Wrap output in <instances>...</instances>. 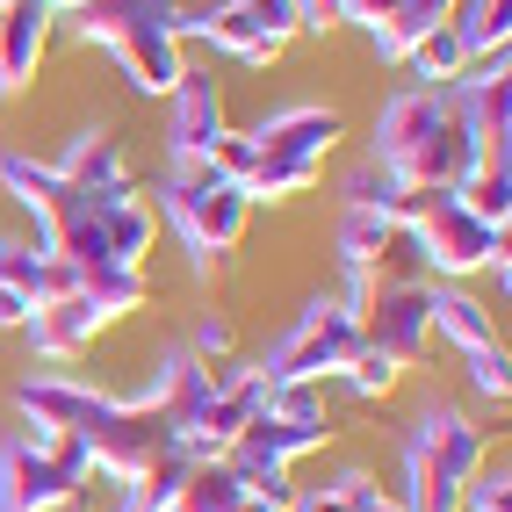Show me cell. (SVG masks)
Wrapping results in <instances>:
<instances>
[{
  "label": "cell",
  "mask_w": 512,
  "mask_h": 512,
  "mask_svg": "<svg viewBox=\"0 0 512 512\" xmlns=\"http://www.w3.org/2000/svg\"><path fill=\"white\" fill-rule=\"evenodd\" d=\"M368 159H383L404 188H462L469 166H476L448 87H397L383 109H375Z\"/></svg>",
  "instance_id": "1"
},
{
  "label": "cell",
  "mask_w": 512,
  "mask_h": 512,
  "mask_svg": "<svg viewBox=\"0 0 512 512\" xmlns=\"http://www.w3.org/2000/svg\"><path fill=\"white\" fill-rule=\"evenodd\" d=\"M73 15V37L101 44L116 65H123V80L138 87V94H174L181 73H188V44H181V0H80V8H65Z\"/></svg>",
  "instance_id": "2"
},
{
  "label": "cell",
  "mask_w": 512,
  "mask_h": 512,
  "mask_svg": "<svg viewBox=\"0 0 512 512\" xmlns=\"http://www.w3.org/2000/svg\"><path fill=\"white\" fill-rule=\"evenodd\" d=\"M484 426L462 404H419L404 426V512H462V484L484 455Z\"/></svg>",
  "instance_id": "3"
},
{
  "label": "cell",
  "mask_w": 512,
  "mask_h": 512,
  "mask_svg": "<svg viewBox=\"0 0 512 512\" xmlns=\"http://www.w3.org/2000/svg\"><path fill=\"white\" fill-rule=\"evenodd\" d=\"M166 217H174L181 246L210 267V260H231L238 238L253 224V202L238 181H224L210 159H174V174H166Z\"/></svg>",
  "instance_id": "4"
},
{
  "label": "cell",
  "mask_w": 512,
  "mask_h": 512,
  "mask_svg": "<svg viewBox=\"0 0 512 512\" xmlns=\"http://www.w3.org/2000/svg\"><path fill=\"white\" fill-rule=\"evenodd\" d=\"M80 448L101 476L116 484H138V476L181 462V426L159 412V404H130V397H101L94 419L80 426Z\"/></svg>",
  "instance_id": "5"
},
{
  "label": "cell",
  "mask_w": 512,
  "mask_h": 512,
  "mask_svg": "<svg viewBox=\"0 0 512 512\" xmlns=\"http://www.w3.org/2000/svg\"><path fill=\"white\" fill-rule=\"evenodd\" d=\"M87 476H101L87 462L80 440H44V433H8L0 440V512H58Z\"/></svg>",
  "instance_id": "6"
},
{
  "label": "cell",
  "mask_w": 512,
  "mask_h": 512,
  "mask_svg": "<svg viewBox=\"0 0 512 512\" xmlns=\"http://www.w3.org/2000/svg\"><path fill=\"white\" fill-rule=\"evenodd\" d=\"M404 231H412V246H419L426 282L491 275V267L505 260V231H498V224H484V217H469L455 188H433V195H426V210L404 224Z\"/></svg>",
  "instance_id": "7"
},
{
  "label": "cell",
  "mask_w": 512,
  "mask_h": 512,
  "mask_svg": "<svg viewBox=\"0 0 512 512\" xmlns=\"http://www.w3.org/2000/svg\"><path fill=\"white\" fill-rule=\"evenodd\" d=\"M354 354H361V318L339 296H318V303H303L296 325L267 347L260 375L267 383H325V375H339Z\"/></svg>",
  "instance_id": "8"
},
{
  "label": "cell",
  "mask_w": 512,
  "mask_h": 512,
  "mask_svg": "<svg viewBox=\"0 0 512 512\" xmlns=\"http://www.w3.org/2000/svg\"><path fill=\"white\" fill-rule=\"evenodd\" d=\"M188 37L246 65H275L282 44L296 37V0H210V8L181 15V44Z\"/></svg>",
  "instance_id": "9"
},
{
  "label": "cell",
  "mask_w": 512,
  "mask_h": 512,
  "mask_svg": "<svg viewBox=\"0 0 512 512\" xmlns=\"http://www.w3.org/2000/svg\"><path fill=\"white\" fill-rule=\"evenodd\" d=\"M361 347L390 354L397 368H419L433 354V282L426 275H375L361 303Z\"/></svg>",
  "instance_id": "10"
},
{
  "label": "cell",
  "mask_w": 512,
  "mask_h": 512,
  "mask_svg": "<svg viewBox=\"0 0 512 512\" xmlns=\"http://www.w3.org/2000/svg\"><path fill=\"white\" fill-rule=\"evenodd\" d=\"M260 412H267V375H260L253 361H224L217 383H210V397H202L195 419L181 426V455H188V462H217V455H231V440L246 433Z\"/></svg>",
  "instance_id": "11"
},
{
  "label": "cell",
  "mask_w": 512,
  "mask_h": 512,
  "mask_svg": "<svg viewBox=\"0 0 512 512\" xmlns=\"http://www.w3.org/2000/svg\"><path fill=\"white\" fill-rule=\"evenodd\" d=\"M512 58L505 51H484L462 65V80L448 87L455 116H462V138L476 159H505V130H512Z\"/></svg>",
  "instance_id": "12"
},
{
  "label": "cell",
  "mask_w": 512,
  "mask_h": 512,
  "mask_svg": "<svg viewBox=\"0 0 512 512\" xmlns=\"http://www.w3.org/2000/svg\"><path fill=\"white\" fill-rule=\"evenodd\" d=\"M339 109H325V101H289V109H267L246 138L260 159H282V166H311V174H325V159L339 152Z\"/></svg>",
  "instance_id": "13"
},
{
  "label": "cell",
  "mask_w": 512,
  "mask_h": 512,
  "mask_svg": "<svg viewBox=\"0 0 512 512\" xmlns=\"http://www.w3.org/2000/svg\"><path fill=\"white\" fill-rule=\"evenodd\" d=\"M58 0H0V94H22L51 51Z\"/></svg>",
  "instance_id": "14"
},
{
  "label": "cell",
  "mask_w": 512,
  "mask_h": 512,
  "mask_svg": "<svg viewBox=\"0 0 512 512\" xmlns=\"http://www.w3.org/2000/svg\"><path fill=\"white\" fill-rule=\"evenodd\" d=\"M109 397V390H94V383H80V375H22L15 383V412L37 426L44 440H80V426L94 419V404Z\"/></svg>",
  "instance_id": "15"
},
{
  "label": "cell",
  "mask_w": 512,
  "mask_h": 512,
  "mask_svg": "<svg viewBox=\"0 0 512 512\" xmlns=\"http://www.w3.org/2000/svg\"><path fill=\"white\" fill-rule=\"evenodd\" d=\"M174 101V116H166V138H174V159H210L217 152V138L231 130V116H224V87L202 73V65H188L181 73V87L166 94Z\"/></svg>",
  "instance_id": "16"
},
{
  "label": "cell",
  "mask_w": 512,
  "mask_h": 512,
  "mask_svg": "<svg viewBox=\"0 0 512 512\" xmlns=\"http://www.w3.org/2000/svg\"><path fill=\"white\" fill-rule=\"evenodd\" d=\"M29 347H37L44 361H73V354H87L101 332H109V318L94 311V296L87 289H65V296H44L37 311H29Z\"/></svg>",
  "instance_id": "17"
},
{
  "label": "cell",
  "mask_w": 512,
  "mask_h": 512,
  "mask_svg": "<svg viewBox=\"0 0 512 512\" xmlns=\"http://www.w3.org/2000/svg\"><path fill=\"white\" fill-rule=\"evenodd\" d=\"M318 448H332V426H289V419H253L246 433L231 440V469L238 476H260V469H296L303 455H318Z\"/></svg>",
  "instance_id": "18"
},
{
  "label": "cell",
  "mask_w": 512,
  "mask_h": 512,
  "mask_svg": "<svg viewBox=\"0 0 512 512\" xmlns=\"http://www.w3.org/2000/svg\"><path fill=\"white\" fill-rule=\"evenodd\" d=\"M433 339H448L462 354L498 347V311L484 296H469L462 282H433Z\"/></svg>",
  "instance_id": "19"
},
{
  "label": "cell",
  "mask_w": 512,
  "mask_h": 512,
  "mask_svg": "<svg viewBox=\"0 0 512 512\" xmlns=\"http://www.w3.org/2000/svg\"><path fill=\"white\" fill-rule=\"evenodd\" d=\"M58 174L73 181V188H116V181H130V159H123V138L109 123H94V130H80L73 145H65V159H58Z\"/></svg>",
  "instance_id": "20"
},
{
  "label": "cell",
  "mask_w": 512,
  "mask_h": 512,
  "mask_svg": "<svg viewBox=\"0 0 512 512\" xmlns=\"http://www.w3.org/2000/svg\"><path fill=\"white\" fill-rule=\"evenodd\" d=\"M246 505V476H238L224 455L217 462H188L174 498H166V512H238Z\"/></svg>",
  "instance_id": "21"
},
{
  "label": "cell",
  "mask_w": 512,
  "mask_h": 512,
  "mask_svg": "<svg viewBox=\"0 0 512 512\" xmlns=\"http://www.w3.org/2000/svg\"><path fill=\"white\" fill-rule=\"evenodd\" d=\"M397 217H383V210H339V224H332V246H339V267H375L383 275V260H390V246H397Z\"/></svg>",
  "instance_id": "22"
},
{
  "label": "cell",
  "mask_w": 512,
  "mask_h": 512,
  "mask_svg": "<svg viewBox=\"0 0 512 512\" xmlns=\"http://www.w3.org/2000/svg\"><path fill=\"white\" fill-rule=\"evenodd\" d=\"M0 188H8V195L22 202V210L44 224V217L58 210V195H65V174H58L51 159H29V152H0Z\"/></svg>",
  "instance_id": "23"
},
{
  "label": "cell",
  "mask_w": 512,
  "mask_h": 512,
  "mask_svg": "<svg viewBox=\"0 0 512 512\" xmlns=\"http://www.w3.org/2000/svg\"><path fill=\"white\" fill-rule=\"evenodd\" d=\"M462 65H469V44H462V29H455V22L426 29V37L404 51V73H412L419 87H455V80H462Z\"/></svg>",
  "instance_id": "24"
},
{
  "label": "cell",
  "mask_w": 512,
  "mask_h": 512,
  "mask_svg": "<svg viewBox=\"0 0 512 512\" xmlns=\"http://www.w3.org/2000/svg\"><path fill=\"white\" fill-rule=\"evenodd\" d=\"M462 195V210L469 217H484V224H512V159H476L469 166V181L455 188Z\"/></svg>",
  "instance_id": "25"
},
{
  "label": "cell",
  "mask_w": 512,
  "mask_h": 512,
  "mask_svg": "<svg viewBox=\"0 0 512 512\" xmlns=\"http://www.w3.org/2000/svg\"><path fill=\"white\" fill-rule=\"evenodd\" d=\"M462 512H512V455H505V440H484V455H476L469 484H462Z\"/></svg>",
  "instance_id": "26"
},
{
  "label": "cell",
  "mask_w": 512,
  "mask_h": 512,
  "mask_svg": "<svg viewBox=\"0 0 512 512\" xmlns=\"http://www.w3.org/2000/svg\"><path fill=\"white\" fill-rule=\"evenodd\" d=\"M368 498H383V484H375L368 469H339L332 484L296 491V512H368Z\"/></svg>",
  "instance_id": "27"
},
{
  "label": "cell",
  "mask_w": 512,
  "mask_h": 512,
  "mask_svg": "<svg viewBox=\"0 0 512 512\" xmlns=\"http://www.w3.org/2000/svg\"><path fill=\"white\" fill-rule=\"evenodd\" d=\"M339 195H347V202H354V210H383V217H390V210H397V195H404V181L390 174V166H383V159H361V166H354V174H347V181H339Z\"/></svg>",
  "instance_id": "28"
},
{
  "label": "cell",
  "mask_w": 512,
  "mask_h": 512,
  "mask_svg": "<svg viewBox=\"0 0 512 512\" xmlns=\"http://www.w3.org/2000/svg\"><path fill=\"white\" fill-rule=\"evenodd\" d=\"M267 419L332 426V412H325V383H267Z\"/></svg>",
  "instance_id": "29"
},
{
  "label": "cell",
  "mask_w": 512,
  "mask_h": 512,
  "mask_svg": "<svg viewBox=\"0 0 512 512\" xmlns=\"http://www.w3.org/2000/svg\"><path fill=\"white\" fill-rule=\"evenodd\" d=\"M339 375H347V390H354V397H390L404 368H397L390 354H375V347H361V354H354L347 368H339Z\"/></svg>",
  "instance_id": "30"
},
{
  "label": "cell",
  "mask_w": 512,
  "mask_h": 512,
  "mask_svg": "<svg viewBox=\"0 0 512 512\" xmlns=\"http://www.w3.org/2000/svg\"><path fill=\"white\" fill-rule=\"evenodd\" d=\"M469 361V383H476V397H512V361H505V339L498 347H484V354H462Z\"/></svg>",
  "instance_id": "31"
},
{
  "label": "cell",
  "mask_w": 512,
  "mask_h": 512,
  "mask_svg": "<svg viewBox=\"0 0 512 512\" xmlns=\"http://www.w3.org/2000/svg\"><path fill=\"white\" fill-rule=\"evenodd\" d=\"M188 354H195V361H210V354H231V318L202 311V318H195V339H188Z\"/></svg>",
  "instance_id": "32"
},
{
  "label": "cell",
  "mask_w": 512,
  "mask_h": 512,
  "mask_svg": "<svg viewBox=\"0 0 512 512\" xmlns=\"http://www.w3.org/2000/svg\"><path fill=\"white\" fill-rule=\"evenodd\" d=\"M397 8H404V0H339V22H361L368 37H375V29H383Z\"/></svg>",
  "instance_id": "33"
},
{
  "label": "cell",
  "mask_w": 512,
  "mask_h": 512,
  "mask_svg": "<svg viewBox=\"0 0 512 512\" xmlns=\"http://www.w3.org/2000/svg\"><path fill=\"white\" fill-rule=\"evenodd\" d=\"M296 29H311V37L339 29V0H296Z\"/></svg>",
  "instance_id": "34"
},
{
  "label": "cell",
  "mask_w": 512,
  "mask_h": 512,
  "mask_svg": "<svg viewBox=\"0 0 512 512\" xmlns=\"http://www.w3.org/2000/svg\"><path fill=\"white\" fill-rule=\"evenodd\" d=\"M29 311H37V303H29L22 289H0V332H22V325H29Z\"/></svg>",
  "instance_id": "35"
},
{
  "label": "cell",
  "mask_w": 512,
  "mask_h": 512,
  "mask_svg": "<svg viewBox=\"0 0 512 512\" xmlns=\"http://www.w3.org/2000/svg\"><path fill=\"white\" fill-rule=\"evenodd\" d=\"M101 512H159V505H145L138 491H123V484H116V498H109V505H101Z\"/></svg>",
  "instance_id": "36"
},
{
  "label": "cell",
  "mask_w": 512,
  "mask_h": 512,
  "mask_svg": "<svg viewBox=\"0 0 512 512\" xmlns=\"http://www.w3.org/2000/svg\"><path fill=\"white\" fill-rule=\"evenodd\" d=\"M238 512H289V505H275V498H260V491H246V505Z\"/></svg>",
  "instance_id": "37"
},
{
  "label": "cell",
  "mask_w": 512,
  "mask_h": 512,
  "mask_svg": "<svg viewBox=\"0 0 512 512\" xmlns=\"http://www.w3.org/2000/svg\"><path fill=\"white\" fill-rule=\"evenodd\" d=\"M368 512H404V498H390V491H383V498H368Z\"/></svg>",
  "instance_id": "38"
},
{
  "label": "cell",
  "mask_w": 512,
  "mask_h": 512,
  "mask_svg": "<svg viewBox=\"0 0 512 512\" xmlns=\"http://www.w3.org/2000/svg\"><path fill=\"white\" fill-rule=\"evenodd\" d=\"M65 8H80V0H58V15H65Z\"/></svg>",
  "instance_id": "39"
}]
</instances>
